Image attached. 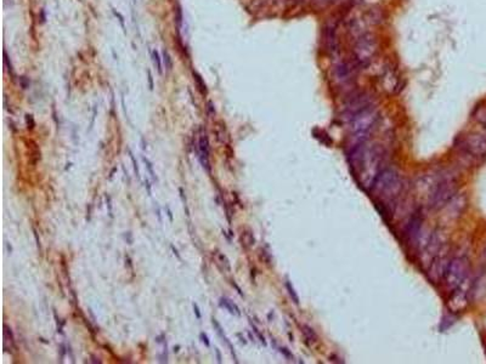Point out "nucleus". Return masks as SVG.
I'll return each mask as SVG.
<instances>
[{"instance_id":"6","label":"nucleus","mask_w":486,"mask_h":364,"mask_svg":"<svg viewBox=\"0 0 486 364\" xmlns=\"http://www.w3.org/2000/svg\"><path fill=\"white\" fill-rule=\"evenodd\" d=\"M448 263H450V259H448L446 249L442 248L441 250L437 254V256L431 261V263H429V269H428L429 278H431L434 283H438L441 278H444Z\"/></svg>"},{"instance_id":"16","label":"nucleus","mask_w":486,"mask_h":364,"mask_svg":"<svg viewBox=\"0 0 486 364\" xmlns=\"http://www.w3.org/2000/svg\"><path fill=\"white\" fill-rule=\"evenodd\" d=\"M211 323H213V325H214V328L217 329V332H218V334L220 335V338L223 339V341H225V344L227 345V346H229L230 348V351H231V354H232V357H233V360H235L236 363H238V359H237V356H236V353H235V348H233L232 346V344L231 342H230L229 339L226 338V335L224 334V330H223V328H221V325L219 324V322H218L217 319H211Z\"/></svg>"},{"instance_id":"7","label":"nucleus","mask_w":486,"mask_h":364,"mask_svg":"<svg viewBox=\"0 0 486 364\" xmlns=\"http://www.w3.org/2000/svg\"><path fill=\"white\" fill-rule=\"evenodd\" d=\"M468 282L469 278H467L459 288H456L452 291V295H451L450 300H448L447 303V306L451 312H461V311H463L467 307V305H468Z\"/></svg>"},{"instance_id":"4","label":"nucleus","mask_w":486,"mask_h":364,"mask_svg":"<svg viewBox=\"0 0 486 364\" xmlns=\"http://www.w3.org/2000/svg\"><path fill=\"white\" fill-rule=\"evenodd\" d=\"M469 262L466 256H456L450 260L446 273H445V283L448 289L454 290L468 278Z\"/></svg>"},{"instance_id":"22","label":"nucleus","mask_w":486,"mask_h":364,"mask_svg":"<svg viewBox=\"0 0 486 364\" xmlns=\"http://www.w3.org/2000/svg\"><path fill=\"white\" fill-rule=\"evenodd\" d=\"M142 160H144V163L146 164V168H147V170H148L149 175H151V177H152V180H154V181H157V176H156V173L154 170V164H152L151 161H149L146 157H142Z\"/></svg>"},{"instance_id":"32","label":"nucleus","mask_w":486,"mask_h":364,"mask_svg":"<svg viewBox=\"0 0 486 364\" xmlns=\"http://www.w3.org/2000/svg\"><path fill=\"white\" fill-rule=\"evenodd\" d=\"M252 326H253V330H254V333H255V334H257V337H258V339H259V340H260V342H261V344H263V345H264V346H266V341H265V339H264V337H263V335H261V334H260V333H259V330H258V329H257V328H255V326L253 325V323H252Z\"/></svg>"},{"instance_id":"45","label":"nucleus","mask_w":486,"mask_h":364,"mask_svg":"<svg viewBox=\"0 0 486 364\" xmlns=\"http://www.w3.org/2000/svg\"><path fill=\"white\" fill-rule=\"evenodd\" d=\"M179 193H180V197H181V199H183L184 204L186 205V197H185V192H184V188H181V187L179 188Z\"/></svg>"},{"instance_id":"23","label":"nucleus","mask_w":486,"mask_h":364,"mask_svg":"<svg viewBox=\"0 0 486 364\" xmlns=\"http://www.w3.org/2000/svg\"><path fill=\"white\" fill-rule=\"evenodd\" d=\"M163 62H164V64H166L167 71H170L171 68H173V62H171V57H170L169 52H168L166 49L163 50Z\"/></svg>"},{"instance_id":"51","label":"nucleus","mask_w":486,"mask_h":364,"mask_svg":"<svg viewBox=\"0 0 486 364\" xmlns=\"http://www.w3.org/2000/svg\"><path fill=\"white\" fill-rule=\"evenodd\" d=\"M6 247H8V249H9V251H10V254H11V251H12V248H11V245H9V243H6Z\"/></svg>"},{"instance_id":"14","label":"nucleus","mask_w":486,"mask_h":364,"mask_svg":"<svg viewBox=\"0 0 486 364\" xmlns=\"http://www.w3.org/2000/svg\"><path fill=\"white\" fill-rule=\"evenodd\" d=\"M4 350L6 352L14 353L16 351V345H15V338L12 334L11 329L9 325L4 324Z\"/></svg>"},{"instance_id":"3","label":"nucleus","mask_w":486,"mask_h":364,"mask_svg":"<svg viewBox=\"0 0 486 364\" xmlns=\"http://www.w3.org/2000/svg\"><path fill=\"white\" fill-rule=\"evenodd\" d=\"M371 188L376 193L387 195V197L398 194L401 188L400 174L394 168H385L376 177Z\"/></svg>"},{"instance_id":"44","label":"nucleus","mask_w":486,"mask_h":364,"mask_svg":"<svg viewBox=\"0 0 486 364\" xmlns=\"http://www.w3.org/2000/svg\"><path fill=\"white\" fill-rule=\"evenodd\" d=\"M60 353H61V360L64 359L65 354H66V347H65L64 344L60 345Z\"/></svg>"},{"instance_id":"30","label":"nucleus","mask_w":486,"mask_h":364,"mask_svg":"<svg viewBox=\"0 0 486 364\" xmlns=\"http://www.w3.org/2000/svg\"><path fill=\"white\" fill-rule=\"evenodd\" d=\"M26 123H27L28 129H33V127L36 126V121H34L33 116H31V114H27L26 116Z\"/></svg>"},{"instance_id":"19","label":"nucleus","mask_w":486,"mask_h":364,"mask_svg":"<svg viewBox=\"0 0 486 364\" xmlns=\"http://www.w3.org/2000/svg\"><path fill=\"white\" fill-rule=\"evenodd\" d=\"M192 76H194V80H195V83H196V86H197L198 91L201 92L202 95L207 94V85H205L204 80L202 79V77L199 76V74H198L197 72L192 73Z\"/></svg>"},{"instance_id":"46","label":"nucleus","mask_w":486,"mask_h":364,"mask_svg":"<svg viewBox=\"0 0 486 364\" xmlns=\"http://www.w3.org/2000/svg\"><path fill=\"white\" fill-rule=\"evenodd\" d=\"M156 213H157V216H158V221H160V223H162V216H161V209H160V207H158V204L156 203Z\"/></svg>"},{"instance_id":"24","label":"nucleus","mask_w":486,"mask_h":364,"mask_svg":"<svg viewBox=\"0 0 486 364\" xmlns=\"http://www.w3.org/2000/svg\"><path fill=\"white\" fill-rule=\"evenodd\" d=\"M152 57H154V62H155V64H156V66H157L158 73L162 74V61H161L160 54H158V51H157V50H154V52H152Z\"/></svg>"},{"instance_id":"25","label":"nucleus","mask_w":486,"mask_h":364,"mask_svg":"<svg viewBox=\"0 0 486 364\" xmlns=\"http://www.w3.org/2000/svg\"><path fill=\"white\" fill-rule=\"evenodd\" d=\"M183 20H184V16H183V10H181V8H180V6H177L176 8V14H175V22L177 24V28H181V24H183Z\"/></svg>"},{"instance_id":"35","label":"nucleus","mask_w":486,"mask_h":364,"mask_svg":"<svg viewBox=\"0 0 486 364\" xmlns=\"http://www.w3.org/2000/svg\"><path fill=\"white\" fill-rule=\"evenodd\" d=\"M33 236H34V238H36V243H37V247H38L39 250H42V243H40V239H39V236H38V232H37V229L36 228H33Z\"/></svg>"},{"instance_id":"36","label":"nucleus","mask_w":486,"mask_h":364,"mask_svg":"<svg viewBox=\"0 0 486 364\" xmlns=\"http://www.w3.org/2000/svg\"><path fill=\"white\" fill-rule=\"evenodd\" d=\"M147 76H148V86H149V90H154L155 88V85H154V78H152V73H151V71H147Z\"/></svg>"},{"instance_id":"5","label":"nucleus","mask_w":486,"mask_h":364,"mask_svg":"<svg viewBox=\"0 0 486 364\" xmlns=\"http://www.w3.org/2000/svg\"><path fill=\"white\" fill-rule=\"evenodd\" d=\"M444 235L440 231H434L432 236L427 239L423 250L420 251V259L424 263H431V261L437 256L439 251L444 248Z\"/></svg>"},{"instance_id":"43","label":"nucleus","mask_w":486,"mask_h":364,"mask_svg":"<svg viewBox=\"0 0 486 364\" xmlns=\"http://www.w3.org/2000/svg\"><path fill=\"white\" fill-rule=\"evenodd\" d=\"M145 187L146 189H147V193L148 195H152V189H151V185H149V181L147 179L145 180Z\"/></svg>"},{"instance_id":"37","label":"nucleus","mask_w":486,"mask_h":364,"mask_svg":"<svg viewBox=\"0 0 486 364\" xmlns=\"http://www.w3.org/2000/svg\"><path fill=\"white\" fill-rule=\"evenodd\" d=\"M280 351H281V353L283 354V356H286V358H288V359H292V358H293L292 353L289 352V351L287 350V348H283V347H281V348H280Z\"/></svg>"},{"instance_id":"27","label":"nucleus","mask_w":486,"mask_h":364,"mask_svg":"<svg viewBox=\"0 0 486 364\" xmlns=\"http://www.w3.org/2000/svg\"><path fill=\"white\" fill-rule=\"evenodd\" d=\"M105 199H106V205H107V209H108V215H110L111 219H113V210H112V198H111V195L106 194Z\"/></svg>"},{"instance_id":"38","label":"nucleus","mask_w":486,"mask_h":364,"mask_svg":"<svg viewBox=\"0 0 486 364\" xmlns=\"http://www.w3.org/2000/svg\"><path fill=\"white\" fill-rule=\"evenodd\" d=\"M124 238H126V241L127 243L129 245H132L133 244V235H132V232H126V235H124Z\"/></svg>"},{"instance_id":"12","label":"nucleus","mask_w":486,"mask_h":364,"mask_svg":"<svg viewBox=\"0 0 486 364\" xmlns=\"http://www.w3.org/2000/svg\"><path fill=\"white\" fill-rule=\"evenodd\" d=\"M370 97L364 94H360L354 96L353 98L347 104V107H345V113L348 114L349 117L353 118L356 116L357 113L362 112L363 110L370 107Z\"/></svg>"},{"instance_id":"50","label":"nucleus","mask_w":486,"mask_h":364,"mask_svg":"<svg viewBox=\"0 0 486 364\" xmlns=\"http://www.w3.org/2000/svg\"><path fill=\"white\" fill-rule=\"evenodd\" d=\"M237 337H238L239 339H241V342H243V344H247V341H246V339L242 338L241 334H237Z\"/></svg>"},{"instance_id":"31","label":"nucleus","mask_w":486,"mask_h":364,"mask_svg":"<svg viewBox=\"0 0 486 364\" xmlns=\"http://www.w3.org/2000/svg\"><path fill=\"white\" fill-rule=\"evenodd\" d=\"M199 339H201V341L203 342V344L205 345V346H207V347H210V341H209V338H208V335L205 334V333H201V334H199Z\"/></svg>"},{"instance_id":"10","label":"nucleus","mask_w":486,"mask_h":364,"mask_svg":"<svg viewBox=\"0 0 486 364\" xmlns=\"http://www.w3.org/2000/svg\"><path fill=\"white\" fill-rule=\"evenodd\" d=\"M196 151H197L198 159H199V161H201L203 169L207 171V173L210 174L211 167H210V161H209V157H210L209 140H208L207 134H205L203 129H201V131H199L198 146H197V148H196Z\"/></svg>"},{"instance_id":"52","label":"nucleus","mask_w":486,"mask_h":364,"mask_svg":"<svg viewBox=\"0 0 486 364\" xmlns=\"http://www.w3.org/2000/svg\"><path fill=\"white\" fill-rule=\"evenodd\" d=\"M179 346H176V347H174V352H177V351H179Z\"/></svg>"},{"instance_id":"21","label":"nucleus","mask_w":486,"mask_h":364,"mask_svg":"<svg viewBox=\"0 0 486 364\" xmlns=\"http://www.w3.org/2000/svg\"><path fill=\"white\" fill-rule=\"evenodd\" d=\"M286 289H287V291H288L289 296L292 297L293 303H294V304H297V305H299V297H298L297 292H295L294 288H293V285H292V283L289 282V281L286 282Z\"/></svg>"},{"instance_id":"49","label":"nucleus","mask_w":486,"mask_h":364,"mask_svg":"<svg viewBox=\"0 0 486 364\" xmlns=\"http://www.w3.org/2000/svg\"><path fill=\"white\" fill-rule=\"evenodd\" d=\"M216 353H217V359H218V363H221V354H220L219 348H216Z\"/></svg>"},{"instance_id":"40","label":"nucleus","mask_w":486,"mask_h":364,"mask_svg":"<svg viewBox=\"0 0 486 364\" xmlns=\"http://www.w3.org/2000/svg\"><path fill=\"white\" fill-rule=\"evenodd\" d=\"M20 83H21V86H22V89H27L28 86H29V82H28L24 77L20 78Z\"/></svg>"},{"instance_id":"28","label":"nucleus","mask_w":486,"mask_h":364,"mask_svg":"<svg viewBox=\"0 0 486 364\" xmlns=\"http://www.w3.org/2000/svg\"><path fill=\"white\" fill-rule=\"evenodd\" d=\"M129 152V155H130V159H132V163H133V168H134V171H135V174H136V176L140 177V170H139V166H138V161H136L135 159V157H134V154L132 153V151H128Z\"/></svg>"},{"instance_id":"33","label":"nucleus","mask_w":486,"mask_h":364,"mask_svg":"<svg viewBox=\"0 0 486 364\" xmlns=\"http://www.w3.org/2000/svg\"><path fill=\"white\" fill-rule=\"evenodd\" d=\"M192 307H194V312H195L196 318H197V319H201V318H202V315H201V311H199L198 305L196 304V303H194V304H192Z\"/></svg>"},{"instance_id":"18","label":"nucleus","mask_w":486,"mask_h":364,"mask_svg":"<svg viewBox=\"0 0 486 364\" xmlns=\"http://www.w3.org/2000/svg\"><path fill=\"white\" fill-rule=\"evenodd\" d=\"M241 243L242 245L246 249L252 248L255 244V238L253 236V232L249 231V229H246V231L242 232L241 235Z\"/></svg>"},{"instance_id":"1","label":"nucleus","mask_w":486,"mask_h":364,"mask_svg":"<svg viewBox=\"0 0 486 364\" xmlns=\"http://www.w3.org/2000/svg\"><path fill=\"white\" fill-rule=\"evenodd\" d=\"M457 193V181L452 176H442L429 197V205L433 209H442Z\"/></svg>"},{"instance_id":"41","label":"nucleus","mask_w":486,"mask_h":364,"mask_svg":"<svg viewBox=\"0 0 486 364\" xmlns=\"http://www.w3.org/2000/svg\"><path fill=\"white\" fill-rule=\"evenodd\" d=\"M170 249H171V251H173V254H174V255H175V256H176V259H177V260H180V261H181L183 259H181V256H180V254H179V251H177V249H176L175 247H174V245H173V244H171V245H170Z\"/></svg>"},{"instance_id":"54","label":"nucleus","mask_w":486,"mask_h":364,"mask_svg":"<svg viewBox=\"0 0 486 364\" xmlns=\"http://www.w3.org/2000/svg\"><path fill=\"white\" fill-rule=\"evenodd\" d=\"M322 2H323V0H322ZM325 2H328V0H325Z\"/></svg>"},{"instance_id":"34","label":"nucleus","mask_w":486,"mask_h":364,"mask_svg":"<svg viewBox=\"0 0 486 364\" xmlns=\"http://www.w3.org/2000/svg\"><path fill=\"white\" fill-rule=\"evenodd\" d=\"M207 111H208V113H209V116H214V114H216V108H214V105L211 101L208 102Z\"/></svg>"},{"instance_id":"53","label":"nucleus","mask_w":486,"mask_h":364,"mask_svg":"<svg viewBox=\"0 0 486 364\" xmlns=\"http://www.w3.org/2000/svg\"><path fill=\"white\" fill-rule=\"evenodd\" d=\"M485 329H486V318H485Z\"/></svg>"},{"instance_id":"29","label":"nucleus","mask_w":486,"mask_h":364,"mask_svg":"<svg viewBox=\"0 0 486 364\" xmlns=\"http://www.w3.org/2000/svg\"><path fill=\"white\" fill-rule=\"evenodd\" d=\"M112 11H113V15H114V16H116V17L118 18V21H119L120 27H122V29H123V32H124V33H127V29H126V24H124V17L122 16V14H120V12L116 11V10H114V9H113V10H112Z\"/></svg>"},{"instance_id":"11","label":"nucleus","mask_w":486,"mask_h":364,"mask_svg":"<svg viewBox=\"0 0 486 364\" xmlns=\"http://www.w3.org/2000/svg\"><path fill=\"white\" fill-rule=\"evenodd\" d=\"M422 223H423L422 213L417 211V213H414L413 215L411 216L409 223H407L406 228H405V237H406V239L410 243L416 242L417 239L419 238L420 229H422Z\"/></svg>"},{"instance_id":"48","label":"nucleus","mask_w":486,"mask_h":364,"mask_svg":"<svg viewBox=\"0 0 486 364\" xmlns=\"http://www.w3.org/2000/svg\"><path fill=\"white\" fill-rule=\"evenodd\" d=\"M92 362H93V363H99V364H101V363H102L101 360H100L99 357L94 356V354H93V356H92Z\"/></svg>"},{"instance_id":"47","label":"nucleus","mask_w":486,"mask_h":364,"mask_svg":"<svg viewBox=\"0 0 486 364\" xmlns=\"http://www.w3.org/2000/svg\"><path fill=\"white\" fill-rule=\"evenodd\" d=\"M231 284H232V287H233V288H235V289H236V290H237V292H238V294H239V295H241V296H243V292H242V290H241V288H239V287H238V285H237V284H236V283H235V282H232V283H231Z\"/></svg>"},{"instance_id":"42","label":"nucleus","mask_w":486,"mask_h":364,"mask_svg":"<svg viewBox=\"0 0 486 364\" xmlns=\"http://www.w3.org/2000/svg\"><path fill=\"white\" fill-rule=\"evenodd\" d=\"M166 210H167V215H168V217H169V221H170V222H173V221H174V217H173V213H171V210H170L169 205H167V207H166Z\"/></svg>"},{"instance_id":"17","label":"nucleus","mask_w":486,"mask_h":364,"mask_svg":"<svg viewBox=\"0 0 486 364\" xmlns=\"http://www.w3.org/2000/svg\"><path fill=\"white\" fill-rule=\"evenodd\" d=\"M336 76H337L338 79L342 80V82H348L351 77L350 67H349L347 63L339 64L337 70H336Z\"/></svg>"},{"instance_id":"9","label":"nucleus","mask_w":486,"mask_h":364,"mask_svg":"<svg viewBox=\"0 0 486 364\" xmlns=\"http://www.w3.org/2000/svg\"><path fill=\"white\" fill-rule=\"evenodd\" d=\"M376 52V43L371 37H362L356 46H355V55H356L357 61L360 63H369L371 58L373 57Z\"/></svg>"},{"instance_id":"26","label":"nucleus","mask_w":486,"mask_h":364,"mask_svg":"<svg viewBox=\"0 0 486 364\" xmlns=\"http://www.w3.org/2000/svg\"><path fill=\"white\" fill-rule=\"evenodd\" d=\"M303 333L305 335H307V338L308 339H310L311 341H315L316 340V335H315V333H314V330L311 328H309V326L308 325H304V328H303Z\"/></svg>"},{"instance_id":"13","label":"nucleus","mask_w":486,"mask_h":364,"mask_svg":"<svg viewBox=\"0 0 486 364\" xmlns=\"http://www.w3.org/2000/svg\"><path fill=\"white\" fill-rule=\"evenodd\" d=\"M466 204L467 202L464 195H454V197L446 204V207H445L447 210L448 216L451 217L460 216L461 214H462V211L464 210V208H466Z\"/></svg>"},{"instance_id":"39","label":"nucleus","mask_w":486,"mask_h":364,"mask_svg":"<svg viewBox=\"0 0 486 364\" xmlns=\"http://www.w3.org/2000/svg\"><path fill=\"white\" fill-rule=\"evenodd\" d=\"M124 259H126V266L128 267V269L133 270V261H132V259H130L129 255H126V256H124Z\"/></svg>"},{"instance_id":"15","label":"nucleus","mask_w":486,"mask_h":364,"mask_svg":"<svg viewBox=\"0 0 486 364\" xmlns=\"http://www.w3.org/2000/svg\"><path fill=\"white\" fill-rule=\"evenodd\" d=\"M219 306L221 307V309H225V310L229 311V312L231 313V315L241 316V311H239L238 306H237V305H236L235 303H233V301L230 300V299H227V297H220V300H219Z\"/></svg>"},{"instance_id":"8","label":"nucleus","mask_w":486,"mask_h":364,"mask_svg":"<svg viewBox=\"0 0 486 364\" xmlns=\"http://www.w3.org/2000/svg\"><path fill=\"white\" fill-rule=\"evenodd\" d=\"M462 148L472 157H484L486 155V138L479 134H472L463 139Z\"/></svg>"},{"instance_id":"20","label":"nucleus","mask_w":486,"mask_h":364,"mask_svg":"<svg viewBox=\"0 0 486 364\" xmlns=\"http://www.w3.org/2000/svg\"><path fill=\"white\" fill-rule=\"evenodd\" d=\"M217 259H218V262H219L220 265L224 267V270L227 271V272H230V271H231V265H230V261H229V259H227L226 255L219 253V254H218Z\"/></svg>"},{"instance_id":"2","label":"nucleus","mask_w":486,"mask_h":364,"mask_svg":"<svg viewBox=\"0 0 486 364\" xmlns=\"http://www.w3.org/2000/svg\"><path fill=\"white\" fill-rule=\"evenodd\" d=\"M378 120V113L372 107L366 108L350 119V131L356 139V144L367 140L370 130L376 125Z\"/></svg>"}]
</instances>
